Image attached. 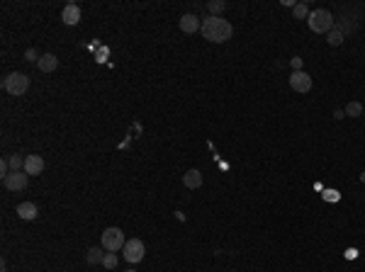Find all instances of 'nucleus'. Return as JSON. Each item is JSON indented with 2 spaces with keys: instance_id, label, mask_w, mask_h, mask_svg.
Masks as SVG:
<instances>
[{
  "instance_id": "17",
  "label": "nucleus",
  "mask_w": 365,
  "mask_h": 272,
  "mask_svg": "<svg viewBox=\"0 0 365 272\" xmlns=\"http://www.w3.org/2000/svg\"><path fill=\"white\" fill-rule=\"evenodd\" d=\"M8 163H10V173H20L25 170V161L20 156H8Z\"/></svg>"
},
{
  "instance_id": "7",
  "label": "nucleus",
  "mask_w": 365,
  "mask_h": 272,
  "mask_svg": "<svg viewBox=\"0 0 365 272\" xmlns=\"http://www.w3.org/2000/svg\"><path fill=\"white\" fill-rule=\"evenodd\" d=\"M290 88H292L295 93H309V90H312V78H309V73H305V71H292V76H290Z\"/></svg>"
},
{
  "instance_id": "14",
  "label": "nucleus",
  "mask_w": 365,
  "mask_h": 272,
  "mask_svg": "<svg viewBox=\"0 0 365 272\" xmlns=\"http://www.w3.org/2000/svg\"><path fill=\"white\" fill-rule=\"evenodd\" d=\"M102 250H105V248H90L88 255H85V262H88V265H98V262H102V258H105Z\"/></svg>"
},
{
  "instance_id": "20",
  "label": "nucleus",
  "mask_w": 365,
  "mask_h": 272,
  "mask_svg": "<svg viewBox=\"0 0 365 272\" xmlns=\"http://www.w3.org/2000/svg\"><path fill=\"white\" fill-rule=\"evenodd\" d=\"M102 265H105L107 270L117 267V255H114V253H105V258H102Z\"/></svg>"
},
{
  "instance_id": "21",
  "label": "nucleus",
  "mask_w": 365,
  "mask_h": 272,
  "mask_svg": "<svg viewBox=\"0 0 365 272\" xmlns=\"http://www.w3.org/2000/svg\"><path fill=\"white\" fill-rule=\"evenodd\" d=\"M25 58H27V61H39L42 56H39L37 49H27V51H25Z\"/></svg>"
},
{
  "instance_id": "23",
  "label": "nucleus",
  "mask_w": 365,
  "mask_h": 272,
  "mask_svg": "<svg viewBox=\"0 0 365 272\" xmlns=\"http://www.w3.org/2000/svg\"><path fill=\"white\" fill-rule=\"evenodd\" d=\"M129 272H134V270H129Z\"/></svg>"
},
{
  "instance_id": "10",
  "label": "nucleus",
  "mask_w": 365,
  "mask_h": 272,
  "mask_svg": "<svg viewBox=\"0 0 365 272\" xmlns=\"http://www.w3.org/2000/svg\"><path fill=\"white\" fill-rule=\"evenodd\" d=\"M17 217L25 219V221H34V219L39 217V212H37V204H34V202L17 204Z\"/></svg>"
},
{
  "instance_id": "3",
  "label": "nucleus",
  "mask_w": 365,
  "mask_h": 272,
  "mask_svg": "<svg viewBox=\"0 0 365 272\" xmlns=\"http://www.w3.org/2000/svg\"><path fill=\"white\" fill-rule=\"evenodd\" d=\"M3 88H5V93H10V95H25L29 90V76L27 73H20V71H15L10 76H5L3 78Z\"/></svg>"
},
{
  "instance_id": "16",
  "label": "nucleus",
  "mask_w": 365,
  "mask_h": 272,
  "mask_svg": "<svg viewBox=\"0 0 365 272\" xmlns=\"http://www.w3.org/2000/svg\"><path fill=\"white\" fill-rule=\"evenodd\" d=\"M343 37H346V34H343V29L336 27V29H331V32H329V37H326V41H329L331 46H338V44L343 41Z\"/></svg>"
},
{
  "instance_id": "18",
  "label": "nucleus",
  "mask_w": 365,
  "mask_h": 272,
  "mask_svg": "<svg viewBox=\"0 0 365 272\" xmlns=\"http://www.w3.org/2000/svg\"><path fill=\"white\" fill-rule=\"evenodd\" d=\"M226 8V3H222V0H212L210 5H207V10L212 13V17H219V13Z\"/></svg>"
},
{
  "instance_id": "15",
  "label": "nucleus",
  "mask_w": 365,
  "mask_h": 272,
  "mask_svg": "<svg viewBox=\"0 0 365 272\" xmlns=\"http://www.w3.org/2000/svg\"><path fill=\"white\" fill-rule=\"evenodd\" d=\"M343 114H346V117H360V114H363V105H360L358 100H353V102H348V105H346Z\"/></svg>"
},
{
  "instance_id": "2",
  "label": "nucleus",
  "mask_w": 365,
  "mask_h": 272,
  "mask_svg": "<svg viewBox=\"0 0 365 272\" xmlns=\"http://www.w3.org/2000/svg\"><path fill=\"white\" fill-rule=\"evenodd\" d=\"M307 25L314 34H329L334 29V15L329 13V10H324V8L312 10L307 17Z\"/></svg>"
},
{
  "instance_id": "11",
  "label": "nucleus",
  "mask_w": 365,
  "mask_h": 272,
  "mask_svg": "<svg viewBox=\"0 0 365 272\" xmlns=\"http://www.w3.org/2000/svg\"><path fill=\"white\" fill-rule=\"evenodd\" d=\"M200 27H202V25H200L197 15L188 13V15H182V17H180V29L185 32V34H195V32H197Z\"/></svg>"
},
{
  "instance_id": "9",
  "label": "nucleus",
  "mask_w": 365,
  "mask_h": 272,
  "mask_svg": "<svg viewBox=\"0 0 365 272\" xmlns=\"http://www.w3.org/2000/svg\"><path fill=\"white\" fill-rule=\"evenodd\" d=\"M44 170V158L42 156H37V153H32L25 158V173L27 175H42Z\"/></svg>"
},
{
  "instance_id": "5",
  "label": "nucleus",
  "mask_w": 365,
  "mask_h": 272,
  "mask_svg": "<svg viewBox=\"0 0 365 272\" xmlns=\"http://www.w3.org/2000/svg\"><path fill=\"white\" fill-rule=\"evenodd\" d=\"M125 250V260L127 262H132V265H137L144 260V253H146V248L141 243L139 238H132V241H127V245L122 248Z\"/></svg>"
},
{
  "instance_id": "4",
  "label": "nucleus",
  "mask_w": 365,
  "mask_h": 272,
  "mask_svg": "<svg viewBox=\"0 0 365 272\" xmlns=\"http://www.w3.org/2000/svg\"><path fill=\"white\" fill-rule=\"evenodd\" d=\"M100 243H102V248H105L107 253H117V250H122L127 245V238H125V233H122V229L112 226V229H105V231H102Z\"/></svg>"
},
{
  "instance_id": "22",
  "label": "nucleus",
  "mask_w": 365,
  "mask_h": 272,
  "mask_svg": "<svg viewBox=\"0 0 365 272\" xmlns=\"http://www.w3.org/2000/svg\"><path fill=\"white\" fill-rule=\"evenodd\" d=\"M290 63H292V68H295V71H302V58H299V56H295Z\"/></svg>"
},
{
  "instance_id": "1",
  "label": "nucleus",
  "mask_w": 365,
  "mask_h": 272,
  "mask_svg": "<svg viewBox=\"0 0 365 272\" xmlns=\"http://www.w3.org/2000/svg\"><path fill=\"white\" fill-rule=\"evenodd\" d=\"M200 32H202V37L207 41H212V44H224V41L231 39L234 27H231V22L224 20V17H212V15H207V17L202 20Z\"/></svg>"
},
{
  "instance_id": "6",
  "label": "nucleus",
  "mask_w": 365,
  "mask_h": 272,
  "mask_svg": "<svg viewBox=\"0 0 365 272\" xmlns=\"http://www.w3.org/2000/svg\"><path fill=\"white\" fill-rule=\"evenodd\" d=\"M27 182H29V175L25 173V170H20V173H10V175L3 177V185H5V190H10V192L25 190V187H27Z\"/></svg>"
},
{
  "instance_id": "19",
  "label": "nucleus",
  "mask_w": 365,
  "mask_h": 272,
  "mask_svg": "<svg viewBox=\"0 0 365 272\" xmlns=\"http://www.w3.org/2000/svg\"><path fill=\"white\" fill-rule=\"evenodd\" d=\"M292 13H295V20H305V17H309V10L305 3H297L295 8H292Z\"/></svg>"
},
{
  "instance_id": "12",
  "label": "nucleus",
  "mask_w": 365,
  "mask_h": 272,
  "mask_svg": "<svg viewBox=\"0 0 365 272\" xmlns=\"http://www.w3.org/2000/svg\"><path fill=\"white\" fill-rule=\"evenodd\" d=\"M37 66L42 73H51V71H56L58 68V58L54 54H42V58L37 61Z\"/></svg>"
},
{
  "instance_id": "13",
  "label": "nucleus",
  "mask_w": 365,
  "mask_h": 272,
  "mask_svg": "<svg viewBox=\"0 0 365 272\" xmlns=\"http://www.w3.org/2000/svg\"><path fill=\"white\" fill-rule=\"evenodd\" d=\"M182 185L185 187H190V190H197V187H202V175H200V170H188L185 175H182Z\"/></svg>"
},
{
  "instance_id": "8",
  "label": "nucleus",
  "mask_w": 365,
  "mask_h": 272,
  "mask_svg": "<svg viewBox=\"0 0 365 272\" xmlns=\"http://www.w3.org/2000/svg\"><path fill=\"white\" fill-rule=\"evenodd\" d=\"M61 20H64V25L76 27V25L81 22V8H78L76 3H69V5L64 8V13H61Z\"/></svg>"
}]
</instances>
